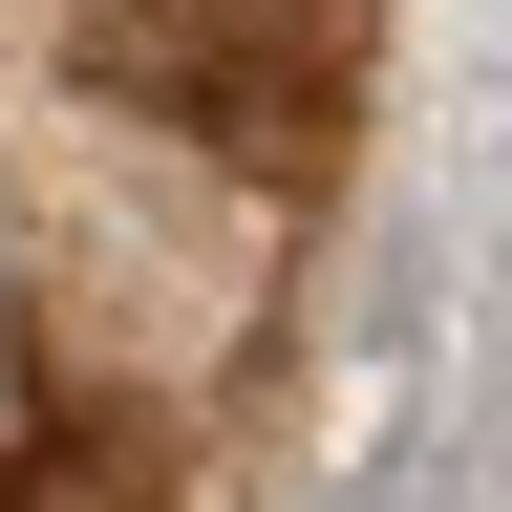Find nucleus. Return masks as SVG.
Wrapping results in <instances>:
<instances>
[{"instance_id": "obj_2", "label": "nucleus", "mask_w": 512, "mask_h": 512, "mask_svg": "<svg viewBox=\"0 0 512 512\" xmlns=\"http://www.w3.org/2000/svg\"><path fill=\"white\" fill-rule=\"evenodd\" d=\"M491 214H512V64H491Z\"/></svg>"}, {"instance_id": "obj_1", "label": "nucleus", "mask_w": 512, "mask_h": 512, "mask_svg": "<svg viewBox=\"0 0 512 512\" xmlns=\"http://www.w3.org/2000/svg\"><path fill=\"white\" fill-rule=\"evenodd\" d=\"M256 320V192L171 128H107V150L43 171V342L107 384H192Z\"/></svg>"}]
</instances>
